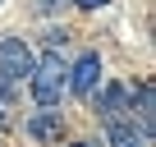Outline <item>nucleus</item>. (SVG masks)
I'll return each mask as SVG.
<instances>
[{
  "label": "nucleus",
  "instance_id": "1",
  "mask_svg": "<svg viewBox=\"0 0 156 147\" xmlns=\"http://www.w3.org/2000/svg\"><path fill=\"white\" fill-rule=\"evenodd\" d=\"M28 88H32L37 106H60V97L69 92V64L60 60V51H51V55H41V60L32 64Z\"/></svg>",
  "mask_w": 156,
  "mask_h": 147
},
{
  "label": "nucleus",
  "instance_id": "2",
  "mask_svg": "<svg viewBox=\"0 0 156 147\" xmlns=\"http://www.w3.org/2000/svg\"><path fill=\"white\" fill-rule=\"evenodd\" d=\"M32 64H37V55H32V46L23 37H0V74H5V78L23 83L32 74Z\"/></svg>",
  "mask_w": 156,
  "mask_h": 147
},
{
  "label": "nucleus",
  "instance_id": "3",
  "mask_svg": "<svg viewBox=\"0 0 156 147\" xmlns=\"http://www.w3.org/2000/svg\"><path fill=\"white\" fill-rule=\"evenodd\" d=\"M92 106H97V115H101V124L110 129V124H124L129 120V83H106L101 92H92Z\"/></svg>",
  "mask_w": 156,
  "mask_h": 147
},
{
  "label": "nucleus",
  "instance_id": "4",
  "mask_svg": "<svg viewBox=\"0 0 156 147\" xmlns=\"http://www.w3.org/2000/svg\"><path fill=\"white\" fill-rule=\"evenodd\" d=\"M97 83H101V55L87 51V55H78V60L69 64V92H73V97H92Z\"/></svg>",
  "mask_w": 156,
  "mask_h": 147
},
{
  "label": "nucleus",
  "instance_id": "5",
  "mask_svg": "<svg viewBox=\"0 0 156 147\" xmlns=\"http://www.w3.org/2000/svg\"><path fill=\"white\" fill-rule=\"evenodd\" d=\"M23 133H28L32 142H60V133H64V115H60L55 106H41L37 115H28Z\"/></svg>",
  "mask_w": 156,
  "mask_h": 147
},
{
  "label": "nucleus",
  "instance_id": "6",
  "mask_svg": "<svg viewBox=\"0 0 156 147\" xmlns=\"http://www.w3.org/2000/svg\"><path fill=\"white\" fill-rule=\"evenodd\" d=\"M129 106H138V129L151 138V129H156V97H151V83L129 88Z\"/></svg>",
  "mask_w": 156,
  "mask_h": 147
},
{
  "label": "nucleus",
  "instance_id": "7",
  "mask_svg": "<svg viewBox=\"0 0 156 147\" xmlns=\"http://www.w3.org/2000/svg\"><path fill=\"white\" fill-rule=\"evenodd\" d=\"M110 147H151V138L133 129V120H124V124H110Z\"/></svg>",
  "mask_w": 156,
  "mask_h": 147
},
{
  "label": "nucleus",
  "instance_id": "8",
  "mask_svg": "<svg viewBox=\"0 0 156 147\" xmlns=\"http://www.w3.org/2000/svg\"><path fill=\"white\" fill-rule=\"evenodd\" d=\"M19 97V83L14 78H5V74H0V101H14Z\"/></svg>",
  "mask_w": 156,
  "mask_h": 147
},
{
  "label": "nucleus",
  "instance_id": "9",
  "mask_svg": "<svg viewBox=\"0 0 156 147\" xmlns=\"http://www.w3.org/2000/svg\"><path fill=\"white\" fill-rule=\"evenodd\" d=\"M64 41H69V32H64V28H55V32H46V46H51V51H60Z\"/></svg>",
  "mask_w": 156,
  "mask_h": 147
},
{
  "label": "nucleus",
  "instance_id": "10",
  "mask_svg": "<svg viewBox=\"0 0 156 147\" xmlns=\"http://www.w3.org/2000/svg\"><path fill=\"white\" fill-rule=\"evenodd\" d=\"M73 5H78V9H106L110 0H73Z\"/></svg>",
  "mask_w": 156,
  "mask_h": 147
},
{
  "label": "nucleus",
  "instance_id": "11",
  "mask_svg": "<svg viewBox=\"0 0 156 147\" xmlns=\"http://www.w3.org/2000/svg\"><path fill=\"white\" fill-rule=\"evenodd\" d=\"M73 147H92V142H73Z\"/></svg>",
  "mask_w": 156,
  "mask_h": 147
},
{
  "label": "nucleus",
  "instance_id": "12",
  "mask_svg": "<svg viewBox=\"0 0 156 147\" xmlns=\"http://www.w3.org/2000/svg\"><path fill=\"white\" fill-rule=\"evenodd\" d=\"M0 120H5V110H0Z\"/></svg>",
  "mask_w": 156,
  "mask_h": 147
}]
</instances>
